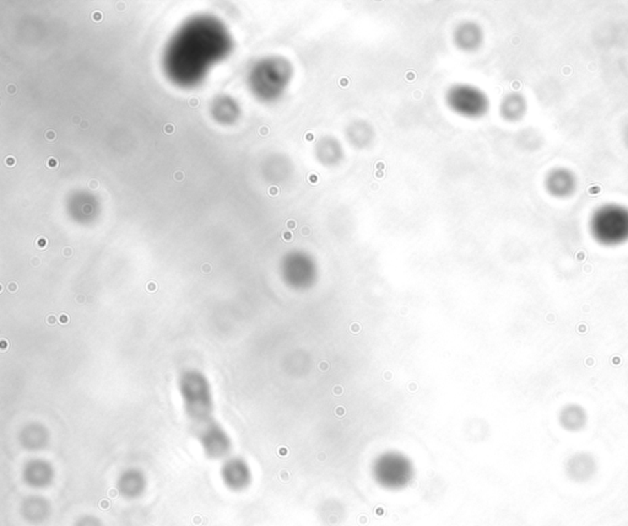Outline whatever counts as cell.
<instances>
[{"label": "cell", "instance_id": "obj_3", "mask_svg": "<svg viewBox=\"0 0 628 526\" xmlns=\"http://www.w3.org/2000/svg\"><path fill=\"white\" fill-rule=\"evenodd\" d=\"M579 187L578 176L567 167L550 169L543 178V188L548 196L556 199H568L575 196Z\"/></svg>", "mask_w": 628, "mask_h": 526}, {"label": "cell", "instance_id": "obj_14", "mask_svg": "<svg viewBox=\"0 0 628 526\" xmlns=\"http://www.w3.org/2000/svg\"><path fill=\"white\" fill-rule=\"evenodd\" d=\"M622 142L625 146L628 149V122L625 124V127L622 129Z\"/></svg>", "mask_w": 628, "mask_h": 526}, {"label": "cell", "instance_id": "obj_13", "mask_svg": "<svg viewBox=\"0 0 628 526\" xmlns=\"http://www.w3.org/2000/svg\"><path fill=\"white\" fill-rule=\"evenodd\" d=\"M75 526H102L100 520L95 519L94 516H85L84 519H81L80 521H78V524Z\"/></svg>", "mask_w": 628, "mask_h": 526}, {"label": "cell", "instance_id": "obj_15", "mask_svg": "<svg viewBox=\"0 0 628 526\" xmlns=\"http://www.w3.org/2000/svg\"><path fill=\"white\" fill-rule=\"evenodd\" d=\"M92 19H94V22H101L102 19H103L101 11H95L92 14Z\"/></svg>", "mask_w": 628, "mask_h": 526}, {"label": "cell", "instance_id": "obj_7", "mask_svg": "<svg viewBox=\"0 0 628 526\" xmlns=\"http://www.w3.org/2000/svg\"><path fill=\"white\" fill-rule=\"evenodd\" d=\"M374 135H376L374 128L367 121L356 119L347 126V142L357 149H363L372 144Z\"/></svg>", "mask_w": 628, "mask_h": 526}, {"label": "cell", "instance_id": "obj_18", "mask_svg": "<svg viewBox=\"0 0 628 526\" xmlns=\"http://www.w3.org/2000/svg\"><path fill=\"white\" fill-rule=\"evenodd\" d=\"M57 165H58V162H57V160H55V159H54V158H51V159H49V167H57Z\"/></svg>", "mask_w": 628, "mask_h": 526}, {"label": "cell", "instance_id": "obj_1", "mask_svg": "<svg viewBox=\"0 0 628 526\" xmlns=\"http://www.w3.org/2000/svg\"><path fill=\"white\" fill-rule=\"evenodd\" d=\"M591 239L604 247H618L628 242V205L604 203L596 207L589 218Z\"/></svg>", "mask_w": 628, "mask_h": 526}, {"label": "cell", "instance_id": "obj_5", "mask_svg": "<svg viewBox=\"0 0 628 526\" xmlns=\"http://www.w3.org/2000/svg\"><path fill=\"white\" fill-rule=\"evenodd\" d=\"M314 155L324 167H338L344 160L345 151L340 140L336 139L333 135H324L315 143Z\"/></svg>", "mask_w": 628, "mask_h": 526}, {"label": "cell", "instance_id": "obj_21", "mask_svg": "<svg viewBox=\"0 0 628 526\" xmlns=\"http://www.w3.org/2000/svg\"><path fill=\"white\" fill-rule=\"evenodd\" d=\"M198 103H199V101H198L197 99H191V100H189V105H191L192 108L198 106Z\"/></svg>", "mask_w": 628, "mask_h": 526}, {"label": "cell", "instance_id": "obj_10", "mask_svg": "<svg viewBox=\"0 0 628 526\" xmlns=\"http://www.w3.org/2000/svg\"><path fill=\"white\" fill-rule=\"evenodd\" d=\"M202 439H204V444H205L208 452L213 454L215 457H220L229 450V441H227L226 435L215 427L210 428L208 432H205Z\"/></svg>", "mask_w": 628, "mask_h": 526}, {"label": "cell", "instance_id": "obj_23", "mask_svg": "<svg viewBox=\"0 0 628 526\" xmlns=\"http://www.w3.org/2000/svg\"><path fill=\"white\" fill-rule=\"evenodd\" d=\"M8 90H9V92H15V87H14V86H9V87H8Z\"/></svg>", "mask_w": 628, "mask_h": 526}, {"label": "cell", "instance_id": "obj_8", "mask_svg": "<svg viewBox=\"0 0 628 526\" xmlns=\"http://www.w3.org/2000/svg\"><path fill=\"white\" fill-rule=\"evenodd\" d=\"M223 480L229 489L238 491L247 486L248 473L240 462L229 461L223 468Z\"/></svg>", "mask_w": 628, "mask_h": 526}, {"label": "cell", "instance_id": "obj_25", "mask_svg": "<svg viewBox=\"0 0 628 526\" xmlns=\"http://www.w3.org/2000/svg\"><path fill=\"white\" fill-rule=\"evenodd\" d=\"M86 126H87V124H86V122H82V126H81V127H82V128H85Z\"/></svg>", "mask_w": 628, "mask_h": 526}, {"label": "cell", "instance_id": "obj_20", "mask_svg": "<svg viewBox=\"0 0 628 526\" xmlns=\"http://www.w3.org/2000/svg\"><path fill=\"white\" fill-rule=\"evenodd\" d=\"M173 129L175 128H173V126H172V124H167V126H165V132L166 133H167V135H171V133L173 132Z\"/></svg>", "mask_w": 628, "mask_h": 526}, {"label": "cell", "instance_id": "obj_2", "mask_svg": "<svg viewBox=\"0 0 628 526\" xmlns=\"http://www.w3.org/2000/svg\"><path fill=\"white\" fill-rule=\"evenodd\" d=\"M446 103L453 112L465 119H478L490 111V97L478 86L454 84L446 92Z\"/></svg>", "mask_w": 628, "mask_h": 526}, {"label": "cell", "instance_id": "obj_6", "mask_svg": "<svg viewBox=\"0 0 628 526\" xmlns=\"http://www.w3.org/2000/svg\"><path fill=\"white\" fill-rule=\"evenodd\" d=\"M527 110L529 103L522 92H509L500 103V117L509 124L521 122L527 116Z\"/></svg>", "mask_w": 628, "mask_h": 526}, {"label": "cell", "instance_id": "obj_22", "mask_svg": "<svg viewBox=\"0 0 628 526\" xmlns=\"http://www.w3.org/2000/svg\"><path fill=\"white\" fill-rule=\"evenodd\" d=\"M90 186H91V187H92V188H96V187H97V183H96V181H92V183H91Z\"/></svg>", "mask_w": 628, "mask_h": 526}, {"label": "cell", "instance_id": "obj_17", "mask_svg": "<svg viewBox=\"0 0 628 526\" xmlns=\"http://www.w3.org/2000/svg\"><path fill=\"white\" fill-rule=\"evenodd\" d=\"M46 138L49 140H54L55 139V133H54L53 130H49V132L46 133Z\"/></svg>", "mask_w": 628, "mask_h": 526}, {"label": "cell", "instance_id": "obj_16", "mask_svg": "<svg viewBox=\"0 0 628 526\" xmlns=\"http://www.w3.org/2000/svg\"><path fill=\"white\" fill-rule=\"evenodd\" d=\"M6 165H8V167H14V165H15V158H12V156H9V158H6Z\"/></svg>", "mask_w": 628, "mask_h": 526}, {"label": "cell", "instance_id": "obj_24", "mask_svg": "<svg viewBox=\"0 0 628 526\" xmlns=\"http://www.w3.org/2000/svg\"><path fill=\"white\" fill-rule=\"evenodd\" d=\"M65 255H71V251H70V250H67V251H65Z\"/></svg>", "mask_w": 628, "mask_h": 526}, {"label": "cell", "instance_id": "obj_12", "mask_svg": "<svg viewBox=\"0 0 628 526\" xmlns=\"http://www.w3.org/2000/svg\"><path fill=\"white\" fill-rule=\"evenodd\" d=\"M52 475L49 467H43L42 465L31 467L27 470L26 481L28 484L33 487H44L51 482Z\"/></svg>", "mask_w": 628, "mask_h": 526}, {"label": "cell", "instance_id": "obj_9", "mask_svg": "<svg viewBox=\"0 0 628 526\" xmlns=\"http://www.w3.org/2000/svg\"><path fill=\"white\" fill-rule=\"evenodd\" d=\"M118 489L123 497H125V498H129V500L138 498L145 489L144 477L137 473H125L119 480Z\"/></svg>", "mask_w": 628, "mask_h": 526}, {"label": "cell", "instance_id": "obj_4", "mask_svg": "<svg viewBox=\"0 0 628 526\" xmlns=\"http://www.w3.org/2000/svg\"><path fill=\"white\" fill-rule=\"evenodd\" d=\"M454 44L463 52H475L484 44L485 33L478 22H464L454 28Z\"/></svg>", "mask_w": 628, "mask_h": 526}, {"label": "cell", "instance_id": "obj_11", "mask_svg": "<svg viewBox=\"0 0 628 526\" xmlns=\"http://www.w3.org/2000/svg\"><path fill=\"white\" fill-rule=\"evenodd\" d=\"M561 422L567 430H580L586 423V414L578 406H568L561 414Z\"/></svg>", "mask_w": 628, "mask_h": 526}, {"label": "cell", "instance_id": "obj_19", "mask_svg": "<svg viewBox=\"0 0 628 526\" xmlns=\"http://www.w3.org/2000/svg\"><path fill=\"white\" fill-rule=\"evenodd\" d=\"M175 178H176L177 181H182V180H183V178H184V175H183V172L177 171L176 173H175Z\"/></svg>", "mask_w": 628, "mask_h": 526}]
</instances>
